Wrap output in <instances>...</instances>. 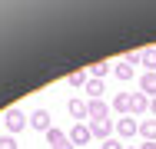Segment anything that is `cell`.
<instances>
[{
  "instance_id": "obj_1",
  "label": "cell",
  "mask_w": 156,
  "mask_h": 149,
  "mask_svg": "<svg viewBox=\"0 0 156 149\" xmlns=\"http://www.w3.org/2000/svg\"><path fill=\"white\" fill-rule=\"evenodd\" d=\"M3 123H7V133L13 136V133H20L23 126H30V116H23L20 109H7V113H3Z\"/></svg>"
},
{
  "instance_id": "obj_2",
  "label": "cell",
  "mask_w": 156,
  "mask_h": 149,
  "mask_svg": "<svg viewBox=\"0 0 156 149\" xmlns=\"http://www.w3.org/2000/svg\"><path fill=\"white\" fill-rule=\"evenodd\" d=\"M113 126H116V136H120V139H129V136H136V133H140V119H133V116L116 119Z\"/></svg>"
},
{
  "instance_id": "obj_3",
  "label": "cell",
  "mask_w": 156,
  "mask_h": 149,
  "mask_svg": "<svg viewBox=\"0 0 156 149\" xmlns=\"http://www.w3.org/2000/svg\"><path fill=\"white\" fill-rule=\"evenodd\" d=\"M30 126L37 133H50V129H53V116H50L47 109H33L30 113Z\"/></svg>"
},
{
  "instance_id": "obj_4",
  "label": "cell",
  "mask_w": 156,
  "mask_h": 149,
  "mask_svg": "<svg viewBox=\"0 0 156 149\" xmlns=\"http://www.w3.org/2000/svg\"><path fill=\"white\" fill-rule=\"evenodd\" d=\"M90 139H93V133H90L87 123H76V126L70 129V143H73V146H87Z\"/></svg>"
},
{
  "instance_id": "obj_5",
  "label": "cell",
  "mask_w": 156,
  "mask_h": 149,
  "mask_svg": "<svg viewBox=\"0 0 156 149\" xmlns=\"http://www.w3.org/2000/svg\"><path fill=\"white\" fill-rule=\"evenodd\" d=\"M87 116H90V123H100V119L110 116V106H106L103 99H90V103H87Z\"/></svg>"
},
{
  "instance_id": "obj_6",
  "label": "cell",
  "mask_w": 156,
  "mask_h": 149,
  "mask_svg": "<svg viewBox=\"0 0 156 149\" xmlns=\"http://www.w3.org/2000/svg\"><path fill=\"white\" fill-rule=\"evenodd\" d=\"M87 126H90V133H93L96 139H103V143L110 139V133H116V126H113L110 119H100V123H87Z\"/></svg>"
},
{
  "instance_id": "obj_7",
  "label": "cell",
  "mask_w": 156,
  "mask_h": 149,
  "mask_svg": "<svg viewBox=\"0 0 156 149\" xmlns=\"http://www.w3.org/2000/svg\"><path fill=\"white\" fill-rule=\"evenodd\" d=\"M146 109H150V96L129 93V116H140V113H146Z\"/></svg>"
},
{
  "instance_id": "obj_8",
  "label": "cell",
  "mask_w": 156,
  "mask_h": 149,
  "mask_svg": "<svg viewBox=\"0 0 156 149\" xmlns=\"http://www.w3.org/2000/svg\"><path fill=\"white\" fill-rule=\"evenodd\" d=\"M106 73H113V63H106V60H96V63L87 66V76H90V80H103Z\"/></svg>"
},
{
  "instance_id": "obj_9",
  "label": "cell",
  "mask_w": 156,
  "mask_h": 149,
  "mask_svg": "<svg viewBox=\"0 0 156 149\" xmlns=\"http://www.w3.org/2000/svg\"><path fill=\"white\" fill-rule=\"evenodd\" d=\"M140 93L150 96V99L156 96V73H143V76H140Z\"/></svg>"
},
{
  "instance_id": "obj_10",
  "label": "cell",
  "mask_w": 156,
  "mask_h": 149,
  "mask_svg": "<svg viewBox=\"0 0 156 149\" xmlns=\"http://www.w3.org/2000/svg\"><path fill=\"white\" fill-rule=\"evenodd\" d=\"M66 113H70L73 119H90V116H87V103H83V99H70V103H66Z\"/></svg>"
},
{
  "instance_id": "obj_11",
  "label": "cell",
  "mask_w": 156,
  "mask_h": 149,
  "mask_svg": "<svg viewBox=\"0 0 156 149\" xmlns=\"http://www.w3.org/2000/svg\"><path fill=\"white\" fill-rule=\"evenodd\" d=\"M140 136L146 143H156V119H140Z\"/></svg>"
},
{
  "instance_id": "obj_12",
  "label": "cell",
  "mask_w": 156,
  "mask_h": 149,
  "mask_svg": "<svg viewBox=\"0 0 156 149\" xmlns=\"http://www.w3.org/2000/svg\"><path fill=\"white\" fill-rule=\"evenodd\" d=\"M113 109H116V113H129V93H116V96H113Z\"/></svg>"
},
{
  "instance_id": "obj_13",
  "label": "cell",
  "mask_w": 156,
  "mask_h": 149,
  "mask_svg": "<svg viewBox=\"0 0 156 149\" xmlns=\"http://www.w3.org/2000/svg\"><path fill=\"white\" fill-rule=\"evenodd\" d=\"M113 73L120 76V83H126V80H133V66H129V63H123V60H120V63L113 66Z\"/></svg>"
},
{
  "instance_id": "obj_14",
  "label": "cell",
  "mask_w": 156,
  "mask_h": 149,
  "mask_svg": "<svg viewBox=\"0 0 156 149\" xmlns=\"http://www.w3.org/2000/svg\"><path fill=\"white\" fill-rule=\"evenodd\" d=\"M83 89H87L93 99H100V96L106 93V89H103V80H87V86H83Z\"/></svg>"
},
{
  "instance_id": "obj_15",
  "label": "cell",
  "mask_w": 156,
  "mask_h": 149,
  "mask_svg": "<svg viewBox=\"0 0 156 149\" xmlns=\"http://www.w3.org/2000/svg\"><path fill=\"white\" fill-rule=\"evenodd\" d=\"M66 139H70V136H66L63 129H57V126L47 133V143H50V146H60V143H66Z\"/></svg>"
},
{
  "instance_id": "obj_16",
  "label": "cell",
  "mask_w": 156,
  "mask_h": 149,
  "mask_svg": "<svg viewBox=\"0 0 156 149\" xmlns=\"http://www.w3.org/2000/svg\"><path fill=\"white\" fill-rule=\"evenodd\" d=\"M87 70H76V73H70V86H87Z\"/></svg>"
},
{
  "instance_id": "obj_17",
  "label": "cell",
  "mask_w": 156,
  "mask_h": 149,
  "mask_svg": "<svg viewBox=\"0 0 156 149\" xmlns=\"http://www.w3.org/2000/svg\"><path fill=\"white\" fill-rule=\"evenodd\" d=\"M123 63H129V66H133V63H143V50H129L123 57Z\"/></svg>"
},
{
  "instance_id": "obj_18",
  "label": "cell",
  "mask_w": 156,
  "mask_h": 149,
  "mask_svg": "<svg viewBox=\"0 0 156 149\" xmlns=\"http://www.w3.org/2000/svg\"><path fill=\"white\" fill-rule=\"evenodd\" d=\"M0 149H17V139L7 133V136H0Z\"/></svg>"
},
{
  "instance_id": "obj_19",
  "label": "cell",
  "mask_w": 156,
  "mask_h": 149,
  "mask_svg": "<svg viewBox=\"0 0 156 149\" xmlns=\"http://www.w3.org/2000/svg\"><path fill=\"white\" fill-rule=\"evenodd\" d=\"M100 149H126L120 139H106V143H100Z\"/></svg>"
},
{
  "instance_id": "obj_20",
  "label": "cell",
  "mask_w": 156,
  "mask_h": 149,
  "mask_svg": "<svg viewBox=\"0 0 156 149\" xmlns=\"http://www.w3.org/2000/svg\"><path fill=\"white\" fill-rule=\"evenodd\" d=\"M53 149H76V146H73V143L66 139V143H60V146H53Z\"/></svg>"
},
{
  "instance_id": "obj_21",
  "label": "cell",
  "mask_w": 156,
  "mask_h": 149,
  "mask_svg": "<svg viewBox=\"0 0 156 149\" xmlns=\"http://www.w3.org/2000/svg\"><path fill=\"white\" fill-rule=\"evenodd\" d=\"M150 113H153V116H156V96H153V99H150Z\"/></svg>"
},
{
  "instance_id": "obj_22",
  "label": "cell",
  "mask_w": 156,
  "mask_h": 149,
  "mask_svg": "<svg viewBox=\"0 0 156 149\" xmlns=\"http://www.w3.org/2000/svg\"><path fill=\"white\" fill-rule=\"evenodd\" d=\"M140 149H156V143H143V146H140Z\"/></svg>"
},
{
  "instance_id": "obj_23",
  "label": "cell",
  "mask_w": 156,
  "mask_h": 149,
  "mask_svg": "<svg viewBox=\"0 0 156 149\" xmlns=\"http://www.w3.org/2000/svg\"><path fill=\"white\" fill-rule=\"evenodd\" d=\"M126 149H140V146H126Z\"/></svg>"
}]
</instances>
